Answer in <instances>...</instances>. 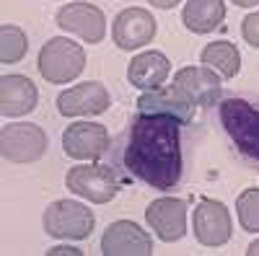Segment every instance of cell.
Returning <instances> with one entry per match:
<instances>
[{
  "mask_svg": "<svg viewBox=\"0 0 259 256\" xmlns=\"http://www.w3.org/2000/svg\"><path fill=\"white\" fill-rule=\"evenodd\" d=\"M122 166L133 179L168 191L182 181V122L166 114H138L122 147Z\"/></svg>",
  "mask_w": 259,
  "mask_h": 256,
  "instance_id": "6da1fadb",
  "label": "cell"
},
{
  "mask_svg": "<svg viewBox=\"0 0 259 256\" xmlns=\"http://www.w3.org/2000/svg\"><path fill=\"white\" fill-rule=\"evenodd\" d=\"M39 75L52 85H68L85 70V49L73 39L55 36L45 41L36 57Z\"/></svg>",
  "mask_w": 259,
  "mask_h": 256,
  "instance_id": "7a4b0ae2",
  "label": "cell"
},
{
  "mask_svg": "<svg viewBox=\"0 0 259 256\" xmlns=\"http://www.w3.org/2000/svg\"><path fill=\"white\" fill-rule=\"evenodd\" d=\"M41 228L57 241H85L96 228V218L78 199H57L45 210Z\"/></svg>",
  "mask_w": 259,
  "mask_h": 256,
  "instance_id": "3957f363",
  "label": "cell"
},
{
  "mask_svg": "<svg viewBox=\"0 0 259 256\" xmlns=\"http://www.w3.org/2000/svg\"><path fill=\"white\" fill-rule=\"evenodd\" d=\"M221 124L239 147V153L259 163V109L244 98H226L221 104Z\"/></svg>",
  "mask_w": 259,
  "mask_h": 256,
  "instance_id": "277c9868",
  "label": "cell"
},
{
  "mask_svg": "<svg viewBox=\"0 0 259 256\" xmlns=\"http://www.w3.org/2000/svg\"><path fill=\"white\" fill-rule=\"evenodd\" d=\"M0 153L8 163H36L47 153V132L34 122H13L0 130Z\"/></svg>",
  "mask_w": 259,
  "mask_h": 256,
  "instance_id": "5b68a950",
  "label": "cell"
},
{
  "mask_svg": "<svg viewBox=\"0 0 259 256\" xmlns=\"http://www.w3.org/2000/svg\"><path fill=\"white\" fill-rule=\"evenodd\" d=\"M65 186L73 194L89 199L94 204H106L119 194V179L114 176L112 168L106 166H73L68 174H65Z\"/></svg>",
  "mask_w": 259,
  "mask_h": 256,
  "instance_id": "8992f818",
  "label": "cell"
},
{
  "mask_svg": "<svg viewBox=\"0 0 259 256\" xmlns=\"http://www.w3.org/2000/svg\"><path fill=\"white\" fill-rule=\"evenodd\" d=\"M192 230H194L197 243H202L207 248H218V246L228 243L231 230H233L228 207L218 199L202 197L197 210L192 212Z\"/></svg>",
  "mask_w": 259,
  "mask_h": 256,
  "instance_id": "52a82bcc",
  "label": "cell"
},
{
  "mask_svg": "<svg viewBox=\"0 0 259 256\" xmlns=\"http://www.w3.org/2000/svg\"><path fill=\"white\" fill-rule=\"evenodd\" d=\"M112 106V96L106 85L99 80H85L78 85H70L57 96V112L62 117H99Z\"/></svg>",
  "mask_w": 259,
  "mask_h": 256,
  "instance_id": "ba28073f",
  "label": "cell"
},
{
  "mask_svg": "<svg viewBox=\"0 0 259 256\" xmlns=\"http://www.w3.org/2000/svg\"><path fill=\"white\" fill-rule=\"evenodd\" d=\"M57 26L68 34H75L85 44H99L106 36V16L99 6L91 3H65L57 16Z\"/></svg>",
  "mask_w": 259,
  "mask_h": 256,
  "instance_id": "9c48e42d",
  "label": "cell"
},
{
  "mask_svg": "<svg viewBox=\"0 0 259 256\" xmlns=\"http://www.w3.org/2000/svg\"><path fill=\"white\" fill-rule=\"evenodd\" d=\"M109 147V130L96 122H73L62 132V153L73 161H99Z\"/></svg>",
  "mask_w": 259,
  "mask_h": 256,
  "instance_id": "30bf717a",
  "label": "cell"
},
{
  "mask_svg": "<svg viewBox=\"0 0 259 256\" xmlns=\"http://www.w3.org/2000/svg\"><path fill=\"white\" fill-rule=\"evenodd\" d=\"M156 18L145 8H124L112 24V39L122 52H133L156 39Z\"/></svg>",
  "mask_w": 259,
  "mask_h": 256,
  "instance_id": "8fae6325",
  "label": "cell"
},
{
  "mask_svg": "<svg viewBox=\"0 0 259 256\" xmlns=\"http://www.w3.org/2000/svg\"><path fill=\"white\" fill-rule=\"evenodd\" d=\"M145 223L163 243H177L187 236V202L177 197L153 199L145 210Z\"/></svg>",
  "mask_w": 259,
  "mask_h": 256,
  "instance_id": "7c38bea8",
  "label": "cell"
},
{
  "mask_svg": "<svg viewBox=\"0 0 259 256\" xmlns=\"http://www.w3.org/2000/svg\"><path fill=\"white\" fill-rule=\"evenodd\" d=\"M104 256H150L153 241L135 220H114L101 236Z\"/></svg>",
  "mask_w": 259,
  "mask_h": 256,
  "instance_id": "4fadbf2b",
  "label": "cell"
},
{
  "mask_svg": "<svg viewBox=\"0 0 259 256\" xmlns=\"http://www.w3.org/2000/svg\"><path fill=\"white\" fill-rule=\"evenodd\" d=\"M174 85L194 104V106H215L221 104L223 96V83L221 75L210 68H182L174 75Z\"/></svg>",
  "mask_w": 259,
  "mask_h": 256,
  "instance_id": "5bb4252c",
  "label": "cell"
},
{
  "mask_svg": "<svg viewBox=\"0 0 259 256\" xmlns=\"http://www.w3.org/2000/svg\"><path fill=\"white\" fill-rule=\"evenodd\" d=\"M138 112L140 114H166L187 124L194 119V104L171 83V85H161L156 91H145L143 96H138Z\"/></svg>",
  "mask_w": 259,
  "mask_h": 256,
  "instance_id": "9a60e30c",
  "label": "cell"
},
{
  "mask_svg": "<svg viewBox=\"0 0 259 256\" xmlns=\"http://www.w3.org/2000/svg\"><path fill=\"white\" fill-rule=\"evenodd\" d=\"M168 75H171V62L158 49L140 52L127 62V80H130V85H135L138 91L161 88Z\"/></svg>",
  "mask_w": 259,
  "mask_h": 256,
  "instance_id": "2e32d148",
  "label": "cell"
},
{
  "mask_svg": "<svg viewBox=\"0 0 259 256\" xmlns=\"http://www.w3.org/2000/svg\"><path fill=\"white\" fill-rule=\"evenodd\" d=\"M39 91L26 75H3L0 78V112L6 119L26 117L36 109Z\"/></svg>",
  "mask_w": 259,
  "mask_h": 256,
  "instance_id": "e0dca14e",
  "label": "cell"
},
{
  "mask_svg": "<svg viewBox=\"0 0 259 256\" xmlns=\"http://www.w3.org/2000/svg\"><path fill=\"white\" fill-rule=\"evenodd\" d=\"M226 21L223 0H187L182 8V24L192 34H210Z\"/></svg>",
  "mask_w": 259,
  "mask_h": 256,
  "instance_id": "ac0fdd59",
  "label": "cell"
},
{
  "mask_svg": "<svg viewBox=\"0 0 259 256\" xmlns=\"http://www.w3.org/2000/svg\"><path fill=\"white\" fill-rule=\"evenodd\" d=\"M200 62L215 70L221 78H236L241 70V55L231 41H210L200 52Z\"/></svg>",
  "mask_w": 259,
  "mask_h": 256,
  "instance_id": "d6986e66",
  "label": "cell"
},
{
  "mask_svg": "<svg viewBox=\"0 0 259 256\" xmlns=\"http://www.w3.org/2000/svg\"><path fill=\"white\" fill-rule=\"evenodd\" d=\"M29 52V39L24 29H18L13 24L0 26V62L3 65H13V62L24 60Z\"/></svg>",
  "mask_w": 259,
  "mask_h": 256,
  "instance_id": "ffe728a7",
  "label": "cell"
},
{
  "mask_svg": "<svg viewBox=\"0 0 259 256\" xmlns=\"http://www.w3.org/2000/svg\"><path fill=\"white\" fill-rule=\"evenodd\" d=\"M236 215L246 233H259V186H249L236 197Z\"/></svg>",
  "mask_w": 259,
  "mask_h": 256,
  "instance_id": "44dd1931",
  "label": "cell"
},
{
  "mask_svg": "<svg viewBox=\"0 0 259 256\" xmlns=\"http://www.w3.org/2000/svg\"><path fill=\"white\" fill-rule=\"evenodd\" d=\"M241 36H244V41L249 47L259 49V11L241 21Z\"/></svg>",
  "mask_w": 259,
  "mask_h": 256,
  "instance_id": "7402d4cb",
  "label": "cell"
},
{
  "mask_svg": "<svg viewBox=\"0 0 259 256\" xmlns=\"http://www.w3.org/2000/svg\"><path fill=\"white\" fill-rule=\"evenodd\" d=\"M83 251H78L75 246H55L47 251V256H80Z\"/></svg>",
  "mask_w": 259,
  "mask_h": 256,
  "instance_id": "603a6c76",
  "label": "cell"
},
{
  "mask_svg": "<svg viewBox=\"0 0 259 256\" xmlns=\"http://www.w3.org/2000/svg\"><path fill=\"white\" fill-rule=\"evenodd\" d=\"M153 8H161V11H171V8H177L182 0H148Z\"/></svg>",
  "mask_w": 259,
  "mask_h": 256,
  "instance_id": "cb8c5ba5",
  "label": "cell"
},
{
  "mask_svg": "<svg viewBox=\"0 0 259 256\" xmlns=\"http://www.w3.org/2000/svg\"><path fill=\"white\" fill-rule=\"evenodd\" d=\"M231 3L239 8H254V6H259V0H231Z\"/></svg>",
  "mask_w": 259,
  "mask_h": 256,
  "instance_id": "d4e9b609",
  "label": "cell"
},
{
  "mask_svg": "<svg viewBox=\"0 0 259 256\" xmlns=\"http://www.w3.org/2000/svg\"><path fill=\"white\" fill-rule=\"evenodd\" d=\"M246 256H259V241H251V243H249Z\"/></svg>",
  "mask_w": 259,
  "mask_h": 256,
  "instance_id": "484cf974",
  "label": "cell"
}]
</instances>
